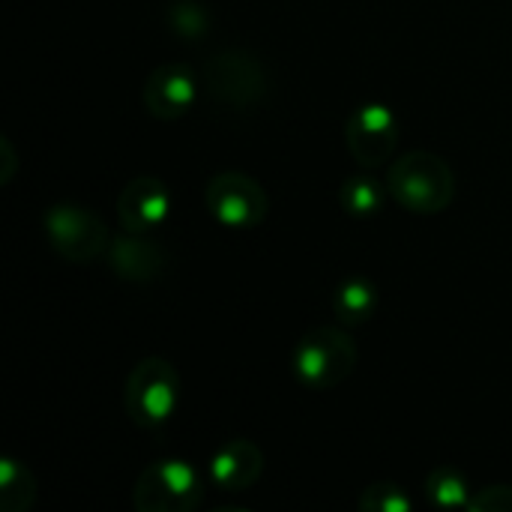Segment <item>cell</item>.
<instances>
[{"instance_id":"obj_1","label":"cell","mask_w":512,"mask_h":512,"mask_svg":"<svg viewBox=\"0 0 512 512\" xmlns=\"http://www.w3.org/2000/svg\"><path fill=\"white\" fill-rule=\"evenodd\" d=\"M387 189L396 204L411 213H441L456 198V174L453 168L429 150H411L390 162Z\"/></svg>"},{"instance_id":"obj_2","label":"cell","mask_w":512,"mask_h":512,"mask_svg":"<svg viewBox=\"0 0 512 512\" xmlns=\"http://www.w3.org/2000/svg\"><path fill=\"white\" fill-rule=\"evenodd\" d=\"M201 81L207 96L234 114L252 111L267 99L270 90V78H267V66L246 48H222L216 51L204 69H201Z\"/></svg>"},{"instance_id":"obj_3","label":"cell","mask_w":512,"mask_h":512,"mask_svg":"<svg viewBox=\"0 0 512 512\" xmlns=\"http://www.w3.org/2000/svg\"><path fill=\"white\" fill-rule=\"evenodd\" d=\"M357 360H360V351L351 333H345L342 327L324 324V327L309 330L300 339L294 351V375L300 384L312 390H330V387H339L357 369Z\"/></svg>"},{"instance_id":"obj_4","label":"cell","mask_w":512,"mask_h":512,"mask_svg":"<svg viewBox=\"0 0 512 512\" xmlns=\"http://www.w3.org/2000/svg\"><path fill=\"white\" fill-rule=\"evenodd\" d=\"M180 399L177 369L162 357H144L126 381L123 408L141 429H159L171 420Z\"/></svg>"},{"instance_id":"obj_5","label":"cell","mask_w":512,"mask_h":512,"mask_svg":"<svg viewBox=\"0 0 512 512\" xmlns=\"http://www.w3.org/2000/svg\"><path fill=\"white\" fill-rule=\"evenodd\" d=\"M204 501V483L198 471L183 459H159L147 465L132 489L138 512H192Z\"/></svg>"},{"instance_id":"obj_6","label":"cell","mask_w":512,"mask_h":512,"mask_svg":"<svg viewBox=\"0 0 512 512\" xmlns=\"http://www.w3.org/2000/svg\"><path fill=\"white\" fill-rule=\"evenodd\" d=\"M42 225H45L51 249L72 264H87L99 258L102 252H108L111 246L105 219L72 201L51 204L42 216Z\"/></svg>"},{"instance_id":"obj_7","label":"cell","mask_w":512,"mask_h":512,"mask_svg":"<svg viewBox=\"0 0 512 512\" xmlns=\"http://www.w3.org/2000/svg\"><path fill=\"white\" fill-rule=\"evenodd\" d=\"M207 210L225 228H255L267 219V189L243 171H219L204 189Z\"/></svg>"},{"instance_id":"obj_8","label":"cell","mask_w":512,"mask_h":512,"mask_svg":"<svg viewBox=\"0 0 512 512\" xmlns=\"http://www.w3.org/2000/svg\"><path fill=\"white\" fill-rule=\"evenodd\" d=\"M345 141L351 156L363 168H381L393 159L399 147V117L381 102H366L348 117Z\"/></svg>"},{"instance_id":"obj_9","label":"cell","mask_w":512,"mask_h":512,"mask_svg":"<svg viewBox=\"0 0 512 512\" xmlns=\"http://www.w3.org/2000/svg\"><path fill=\"white\" fill-rule=\"evenodd\" d=\"M198 96V75L186 63H162L156 66L141 90L144 108L156 120H177L183 117Z\"/></svg>"},{"instance_id":"obj_10","label":"cell","mask_w":512,"mask_h":512,"mask_svg":"<svg viewBox=\"0 0 512 512\" xmlns=\"http://www.w3.org/2000/svg\"><path fill=\"white\" fill-rule=\"evenodd\" d=\"M168 213H171V192L153 174L132 177L117 198L120 228L132 231V234H147V231L159 228L168 219Z\"/></svg>"},{"instance_id":"obj_11","label":"cell","mask_w":512,"mask_h":512,"mask_svg":"<svg viewBox=\"0 0 512 512\" xmlns=\"http://www.w3.org/2000/svg\"><path fill=\"white\" fill-rule=\"evenodd\" d=\"M108 264H111V270L123 282L144 285V282H153V279H159L165 273L168 255H165V249L156 240H150L144 234L126 231L123 237L111 240V246H108Z\"/></svg>"},{"instance_id":"obj_12","label":"cell","mask_w":512,"mask_h":512,"mask_svg":"<svg viewBox=\"0 0 512 512\" xmlns=\"http://www.w3.org/2000/svg\"><path fill=\"white\" fill-rule=\"evenodd\" d=\"M264 474V453L255 441H225L210 459V480L222 492H249Z\"/></svg>"},{"instance_id":"obj_13","label":"cell","mask_w":512,"mask_h":512,"mask_svg":"<svg viewBox=\"0 0 512 512\" xmlns=\"http://www.w3.org/2000/svg\"><path fill=\"white\" fill-rule=\"evenodd\" d=\"M375 306H378V291L366 276H351L339 282V288L333 291V312L345 327L366 324L375 315Z\"/></svg>"},{"instance_id":"obj_14","label":"cell","mask_w":512,"mask_h":512,"mask_svg":"<svg viewBox=\"0 0 512 512\" xmlns=\"http://www.w3.org/2000/svg\"><path fill=\"white\" fill-rule=\"evenodd\" d=\"M387 183H381L375 174H351L342 183V207L348 216L354 219H372L384 210V195H387Z\"/></svg>"},{"instance_id":"obj_15","label":"cell","mask_w":512,"mask_h":512,"mask_svg":"<svg viewBox=\"0 0 512 512\" xmlns=\"http://www.w3.org/2000/svg\"><path fill=\"white\" fill-rule=\"evenodd\" d=\"M36 501V477L18 459H0V510L27 512Z\"/></svg>"},{"instance_id":"obj_16","label":"cell","mask_w":512,"mask_h":512,"mask_svg":"<svg viewBox=\"0 0 512 512\" xmlns=\"http://www.w3.org/2000/svg\"><path fill=\"white\" fill-rule=\"evenodd\" d=\"M426 498L438 510H468L474 495L456 468H438L426 477Z\"/></svg>"},{"instance_id":"obj_17","label":"cell","mask_w":512,"mask_h":512,"mask_svg":"<svg viewBox=\"0 0 512 512\" xmlns=\"http://www.w3.org/2000/svg\"><path fill=\"white\" fill-rule=\"evenodd\" d=\"M168 24H171V30L180 39L195 42V39H204L207 36L213 18H210V12L198 0H174L168 6Z\"/></svg>"},{"instance_id":"obj_18","label":"cell","mask_w":512,"mask_h":512,"mask_svg":"<svg viewBox=\"0 0 512 512\" xmlns=\"http://www.w3.org/2000/svg\"><path fill=\"white\" fill-rule=\"evenodd\" d=\"M360 510L363 512H411L414 501L408 498V492L396 483H372L363 489L360 495Z\"/></svg>"},{"instance_id":"obj_19","label":"cell","mask_w":512,"mask_h":512,"mask_svg":"<svg viewBox=\"0 0 512 512\" xmlns=\"http://www.w3.org/2000/svg\"><path fill=\"white\" fill-rule=\"evenodd\" d=\"M471 512H512V486H486L471 498Z\"/></svg>"},{"instance_id":"obj_20","label":"cell","mask_w":512,"mask_h":512,"mask_svg":"<svg viewBox=\"0 0 512 512\" xmlns=\"http://www.w3.org/2000/svg\"><path fill=\"white\" fill-rule=\"evenodd\" d=\"M0 156L6 159V168L0 171V183H9L12 180V168H15V150H12L6 135H0Z\"/></svg>"}]
</instances>
